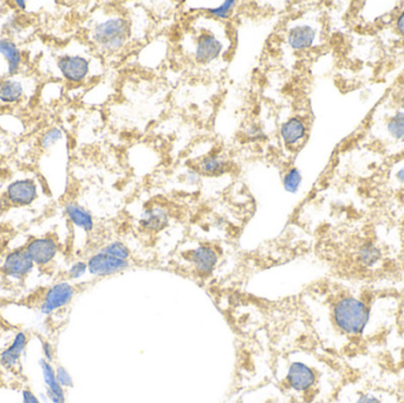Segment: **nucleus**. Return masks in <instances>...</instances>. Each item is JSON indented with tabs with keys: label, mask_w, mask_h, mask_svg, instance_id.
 <instances>
[{
	"label": "nucleus",
	"mask_w": 404,
	"mask_h": 403,
	"mask_svg": "<svg viewBox=\"0 0 404 403\" xmlns=\"http://www.w3.org/2000/svg\"><path fill=\"white\" fill-rule=\"evenodd\" d=\"M75 287L67 281H59L47 289L39 310L43 315H51L69 305L75 297Z\"/></svg>",
	"instance_id": "5"
},
{
	"label": "nucleus",
	"mask_w": 404,
	"mask_h": 403,
	"mask_svg": "<svg viewBox=\"0 0 404 403\" xmlns=\"http://www.w3.org/2000/svg\"><path fill=\"white\" fill-rule=\"evenodd\" d=\"M396 179L400 184H404V167L401 168L399 172L396 173Z\"/></svg>",
	"instance_id": "33"
},
{
	"label": "nucleus",
	"mask_w": 404,
	"mask_h": 403,
	"mask_svg": "<svg viewBox=\"0 0 404 403\" xmlns=\"http://www.w3.org/2000/svg\"><path fill=\"white\" fill-rule=\"evenodd\" d=\"M65 213L67 218L75 226L85 232H91L93 230V218L89 210L85 207L80 206L78 204L70 202L65 206Z\"/></svg>",
	"instance_id": "16"
},
{
	"label": "nucleus",
	"mask_w": 404,
	"mask_h": 403,
	"mask_svg": "<svg viewBox=\"0 0 404 403\" xmlns=\"http://www.w3.org/2000/svg\"><path fill=\"white\" fill-rule=\"evenodd\" d=\"M63 133L58 128H54L51 131H47V134L44 135L41 141V144L44 149L50 148L51 146H54L56 142H58L59 140L62 139Z\"/></svg>",
	"instance_id": "28"
},
{
	"label": "nucleus",
	"mask_w": 404,
	"mask_h": 403,
	"mask_svg": "<svg viewBox=\"0 0 404 403\" xmlns=\"http://www.w3.org/2000/svg\"><path fill=\"white\" fill-rule=\"evenodd\" d=\"M168 223V215L161 207H150L141 217V225L149 231H160Z\"/></svg>",
	"instance_id": "17"
},
{
	"label": "nucleus",
	"mask_w": 404,
	"mask_h": 403,
	"mask_svg": "<svg viewBox=\"0 0 404 403\" xmlns=\"http://www.w3.org/2000/svg\"><path fill=\"white\" fill-rule=\"evenodd\" d=\"M87 264H88L89 273L96 276V277L113 276V274L122 272L129 268L128 261L117 259V258L109 256L102 251L90 257Z\"/></svg>",
	"instance_id": "6"
},
{
	"label": "nucleus",
	"mask_w": 404,
	"mask_h": 403,
	"mask_svg": "<svg viewBox=\"0 0 404 403\" xmlns=\"http://www.w3.org/2000/svg\"><path fill=\"white\" fill-rule=\"evenodd\" d=\"M236 8V1L233 0H227V1H223V4L214 8V9L208 10V12L211 13L212 16H214L216 18H221L225 19L229 16V13L232 12V10Z\"/></svg>",
	"instance_id": "27"
},
{
	"label": "nucleus",
	"mask_w": 404,
	"mask_h": 403,
	"mask_svg": "<svg viewBox=\"0 0 404 403\" xmlns=\"http://www.w3.org/2000/svg\"><path fill=\"white\" fill-rule=\"evenodd\" d=\"M402 319H403V323H404V307H403V316H402Z\"/></svg>",
	"instance_id": "36"
},
{
	"label": "nucleus",
	"mask_w": 404,
	"mask_h": 403,
	"mask_svg": "<svg viewBox=\"0 0 404 403\" xmlns=\"http://www.w3.org/2000/svg\"><path fill=\"white\" fill-rule=\"evenodd\" d=\"M199 168L205 175H219L225 171V162L219 156H207L200 162Z\"/></svg>",
	"instance_id": "22"
},
{
	"label": "nucleus",
	"mask_w": 404,
	"mask_h": 403,
	"mask_svg": "<svg viewBox=\"0 0 404 403\" xmlns=\"http://www.w3.org/2000/svg\"><path fill=\"white\" fill-rule=\"evenodd\" d=\"M382 258L379 248L372 243H366L358 251V261L366 268H374Z\"/></svg>",
	"instance_id": "21"
},
{
	"label": "nucleus",
	"mask_w": 404,
	"mask_h": 403,
	"mask_svg": "<svg viewBox=\"0 0 404 403\" xmlns=\"http://www.w3.org/2000/svg\"><path fill=\"white\" fill-rule=\"evenodd\" d=\"M34 265L45 266L55 259L58 252V246L51 238H36L31 240L25 248Z\"/></svg>",
	"instance_id": "9"
},
{
	"label": "nucleus",
	"mask_w": 404,
	"mask_h": 403,
	"mask_svg": "<svg viewBox=\"0 0 404 403\" xmlns=\"http://www.w3.org/2000/svg\"><path fill=\"white\" fill-rule=\"evenodd\" d=\"M101 251L102 252L106 253V254H109V256L115 257L117 259H122V261H126L129 258V250L121 241L110 243V244L102 248Z\"/></svg>",
	"instance_id": "24"
},
{
	"label": "nucleus",
	"mask_w": 404,
	"mask_h": 403,
	"mask_svg": "<svg viewBox=\"0 0 404 403\" xmlns=\"http://www.w3.org/2000/svg\"><path fill=\"white\" fill-rule=\"evenodd\" d=\"M305 133H306V127L304 124L303 121L298 118H290L280 128V135H282L284 142L290 144V146L295 144L303 139Z\"/></svg>",
	"instance_id": "18"
},
{
	"label": "nucleus",
	"mask_w": 404,
	"mask_h": 403,
	"mask_svg": "<svg viewBox=\"0 0 404 403\" xmlns=\"http://www.w3.org/2000/svg\"><path fill=\"white\" fill-rule=\"evenodd\" d=\"M223 51V43L213 34H202L195 47V59L201 64L211 63L219 57Z\"/></svg>",
	"instance_id": "13"
},
{
	"label": "nucleus",
	"mask_w": 404,
	"mask_h": 403,
	"mask_svg": "<svg viewBox=\"0 0 404 403\" xmlns=\"http://www.w3.org/2000/svg\"><path fill=\"white\" fill-rule=\"evenodd\" d=\"M128 23L124 18L113 17L102 21L93 30V41L98 47L116 52L124 45L128 37Z\"/></svg>",
	"instance_id": "3"
},
{
	"label": "nucleus",
	"mask_w": 404,
	"mask_h": 403,
	"mask_svg": "<svg viewBox=\"0 0 404 403\" xmlns=\"http://www.w3.org/2000/svg\"><path fill=\"white\" fill-rule=\"evenodd\" d=\"M38 364L45 384V395H42L43 397L51 403H65V389L60 386L56 378L55 367L44 358L39 360Z\"/></svg>",
	"instance_id": "8"
},
{
	"label": "nucleus",
	"mask_w": 404,
	"mask_h": 403,
	"mask_svg": "<svg viewBox=\"0 0 404 403\" xmlns=\"http://www.w3.org/2000/svg\"><path fill=\"white\" fill-rule=\"evenodd\" d=\"M6 195L10 202L17 206H27L37 199L38 189L34 181L29 179L17 180L8 187Z\"/></svg>",
	"instance_id": "10"
},
{
	"label": "nucleus",
	"mask_w": 404,
	"mask_h": 403,
	"mask_svg": "<svg viewBox=\"0 0 404 403\" xmlns=\"http://www.w3.org/2000/svg\"><path fill=\"white\" fill-rule=\"evenodd\" d=\"M190 261L193 263L197 271L206 274L214 269L215 265L218 263V254L212 248L200 246L190 253Z\"/></svg>",
	"instance_id": "14"
},
{
	"label": "nucleus",
	"mask_w": 404,
	"mask_h": 403,
	"mask_svg": "<svg viewBox=\"0 0 404 403\" xmlns=\"http://www.w3.org/2000/svg\"><path fill=\"white\" fill-rule=\"evenodd\" d=\"M56 369V378L58 381L59 384L64 389H69L74 386V378H72L71 374L67 371V368L63 366H57Z\"/></svg>",
	"instance_id": "26"
},
{
	"label": "nucleus",
	"mask_w": 404,
	"mask_h": 403,
	"mask_svg": "<svg viewBox=\"0 0 404 403\" xmlns=\"http://www.w3.org/2000/svg\"><path fill=\"white\" fill-rule=\"evenodd\" d=\"M29 345V337L25 332L19 331L13 337L11 345L0 353V366L5 369H14L19 364L21 356Z\"/></svg>",
	"instance_id": "11"
},
{
	"label": "nucleus",
	"mask_w": 404,
	"mask_h": 403,
	"mask_svg": "<svg viewBox=\"0 0 404 403\" xmlns=\"http://www.w3.org/2000/svg\"><path fill=\"white\" fill-rule=\"evenodd\" d=\"M41 342H42L43 358L52 363L54 360H55V349H54V345H51L50 342L47 340H42Z\"/></svg>",
	"instance_id": "30"
},
{
	"label": "nucleus",
	"mask_w": 404,
	"mask_h": 403,
	"mask_svg": "<svg viewBox=\"0 0 404 403\" xmlns=\"http://www.w3.org/2000/svg\"><path fill=\"white\" fill-rule=\"evenodd\" d=\"M23 91V85L18 80H5L0 82V101L4 103L17 102Z\"/></svg>",
	"instance_id": "20"
},
{
	"label": "nucleus",
	"mask_w": 404,
	"mask_h": 403,
	"mask_svg": "<svg viewBox=\"0 0 404 403\" xmlns=\"http://www.w3.org/2000/svg\"><path fill=\"white\" fill-rule=\"evenodd\" d=\"M34 268V263L25 248L16 250L5 257L3 263V272L6 277L12 279H23L26 277Z\"/></svg>",
	"instance_id": "7"
},
{
	"label": "nucleus",
	"mask_w": 404,
	"mask_h": 403,
	"mask_svg": "<svg viewBox=\"0 0 404 403\" xmlns=\"http://www.w3.org/2000/svg\"><path fill=\"white\" fill-rule=\"evenodd\" d=\"M0 54L8 61L10 75H14L21 63V51L17 45L10 39H0Z\"/></svg>",
	"instance_id": "19"
},
{
	"label": "nucleus",
	"mask_w": 404,
	"mask_h": 403,
	"mask_svg": "<svg viewBox=\"0 0 404 403\" xmlns=\"http://www.w3.org/2000/svg\"><path fill=\"white\" fill-rule=\"evenodd\" d=\"M326 375H328V368H320L313 362L297 360L287 364L282 382L292 394L311 399L319 391Z\"/></svg>",
	"instance_id": "2"
},
{
	"label": "nucleus",
	"mask_w": 404,
	"mask_h": 403,
	"mask_svg": "<svg viewBox=\"0 0 404 403\" xmlns=\"http://www.w3.org/2000/svg\"><path fill=\"white\" fill-rule=\"evenodd\" d=\"M397 29H399L401 34H404V12L397 19Z\"/></svg>",
	"instance_id": "32"
},
{
	"label": "nucleus",
	"mask_w": 404,
	"mask_h": 403,
	"mask_svg": "<svg viewBox=\"0 0 404 403\" xmlns=\"http://www.w3.org/2000/svg\"><path fill=\"white\" fill-rule=\"evenodd\" d=\"M316 39V31L311 26L299 25L290 30L287 42L295 50H304L311 47Z\"/></svg>",
	"instance_id": "15"
},
{
	"label": "nucleus",
	"mask_w": 404,
	"mask_h": 403,
	"mask_svg": "<svg viewBox=\"0 0 404 403\" xmlns=\"http://www.w3.org/2000/svg\"><path fill=\"white\" fill-rule=\"evenodd\" d=\"M21 403H42V401L34 391L24 389L21 391Z\"/></svg>",
	"instance_id": "31"
},
{
	"label": "nucleus",
	"mask_w": 404,
	"mask_h": 403,
	"mask_svg": "<svg viewBox=\"0 0 404 403\" xmlns=\"http://www.w3.org/2000/svg\"><path fill=\"white\" fill-rule=\"evenodd\" d=\"M381 301L371 302L368 296L358 292L335 296L328 304V320L338 337L350 343L372 334L376 319L382 320V315L392 312V309H381Z\"/></svg>",
	"instance_id": "1"
},
{
	"label": "nucleus",
	"mask_w": 404,
	"mask_h": 403,
	"mask_svg": "<svg viewBox=\"0 0 404 403\" xmlns=\"http://www.w3.org/2000/svg\"><path fill=\"white\" fill-rule=\"evenodd\" d=\"M87 272H88V264L85 261H77V263L70 266V269L67 271V274L71 279H80Z\"/></svg>",
	"instance_id": "29"
},
{
	"label": "nucleus",
	"mask_w": 404,
	"mask_h": 403,
	"mask_svg": "<svg viewBox=\"0 0 404 403\" xmlns=\"http://www.w3.org/2000/svg\"><path fill=\"white\" fill-rule=\"evenodd\" d=\"M58 67L67 80L80 82L88 75L89 62L80 56H65L59 59Z\"/></svg>",
	"instance_id": "12"
},
{
	"label": "nucleus",
	"mask_w": 404,
	"mask_h": 403,
	"mask_svg": "<svg viewBox=\"0 0 404 403\" xmlns=\"http://www.w3.org/2000/svg\"><path fill=\"white\" fill-rule=\"evenodd\" d=\"M388 131L392 138L404 139V113H397L388 123Z\"/></svg>",
	"instance_id": "25"
},
{
	"label": "nucleus",
	"mask_w": 404,
	"mask_h": 403,
	"mask_svg": "<svg viewBox=\"0 0 404 403\" xmlns=\"http://www.w3.org/2000/svg\"><path fill=\"white\" fill-rule=\"evenodd\" d=\"M402 108L404 109V96L403 98H402Z\"/></svg>",
	"instance_id": "35"
},
{
	"label": "nucleus",
	"mask_w": 404,
	"mask_h": 403,
	"mask_svg": "<svg viewBox=\"0 0 404 403\" xmlns=\"http://www.w3.org/2000/svg\"><path fill=\"white\" fill-rule=\"evenodd\" d=\"M339 403H401L395 395L374 386H348L341 391Z\"/></svg>",
	"instance_id": "4"
},
{
	"label": "nucleus",
	"mask_w": 404,
	"mask_h": 403,
	"mask_svg": "<svg viewBox=\"0 0 404 403\" xmlns=\"http://www.w3.org/2000/svg\"><path fill=\"white\" fill-rule=\"evenodd\" d=\"M16 5L19 6L21 10H24L26 8V3L25 1H16Z\"/></svg>",
	"instance_id": "34"
},
{
	"label": "nucleus",
	"mask_w": 404,
	"mask_h": 403,
	"mask_svg": "<svg viewBox=\"0 0 404 403\" xmlns=\"http://www.w3.org/2000/svg\"><path fill=\"white\" fill-rule=\"evenodd\" d=\"M302 182H303V177H302V173L298 168L289 169L282 179L284 189L287 190V193L291 194L298 193Z\"/></svg>",
	"instance_id": "23"
}]
</instances>
